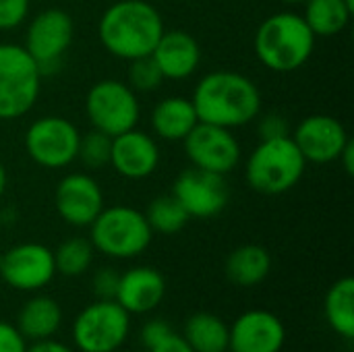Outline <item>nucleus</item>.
Instances as JSON below:
<instances>
[{
  "instance_id": "412c9836",
  "label": "nucleus",
  "mask_w": 354,
  "mask_h": 352,
  "mask_svg": "<svg viewBox=\"0 0 354 352\" xmlns=\"http://www.w3.org/2000/svg\"><path fill=\"white\" fill-rule=\"evenodd\" d=\"M62 324V309L60 305L44 295L29 299L17 317V330L25 340H46L52 338Z\"/></svg>"
},
{
  "instance_id": "a878e982",
  "label": "nucleus",
  "mask_w": 354,
  "mask_h": 352,
  "mask_svg": "<svg viewBox=\"0 0 354 352\" xmlns=\"http://www.w3.org/2000/svg\"><path fill=\"white\" fill-rule=\"evenodd\" d=\"M145 218H147L149 228L153 232H160V234H176L191 220L189 214L185 212V207L180 205V201L172 193L156 197L147 205Z\"/></svg>"
},
{
  "instance_id": "393cba45",
  "label": "nucleus",
  "mask_w": 354,
  "mask_h": 352,
  "mask_svg": "<svg viewBox=\"0 0 354 352\" xmlns=\"http://www.w3.org/2000/svg\"><path fill=\"white\" fill-rule=\"evenodd\" d=\"M326 319L330 328L344 340L354 338V280L351 276L332 284L326 295Z\"/></svg>"
},
{
  "instance_id": "6ab92c4d",
  "label": "nucleus",
  "mask_w": 354,
  "mask_h": 352,
  "mask_svg": "<svg viewBox=\"0 0 354 352\" xmlns=\"http://www.w3.org/2000/svg\"><path fill=\"white\" fill-rule=\"evenodd\" d=\"M164 295H166L164 276L149 266H137L120 274L114 301L129 315H143L153 311L162 303Z\"/></svg>"
},
{
  "instance_id": "aec40b11",
  "label": "nucleus",
  "mask_w": 354,
  "mask_h": 352,
  "mask_svg": "<svg viewBox=\"0 0 354 352\" xmlns=\"http://www.w3.org/2000/svg\"><path fill=\"white\" fill-rule=\"evenodd\" d=\"M151 131L164 141H183L199 122L191 98L168 95L160 100L149 116Z\"/></svg>"
},
{
  "instance_id": "c85d7f7f",
  "label": "nucleus",
  "mask_w": 354,
  "mask_h": 352,
  "mask_svg": "<svg viewBox=\"0 0 354 352\" xmlns=\"http://www.w3.org/2000/svg\"><path fill=\"white\" fill-rule=\"evenodd\" d=\"M127 83L137 93H151V91H156L164 83V77H162L158 64L153 62L151 54L143 56V58H135V60L129 62Z\"/></svg>"
},
{
  "instance_id": "2f4dec72",
  "label": "nucleus",
  "mask_w": 354,
  "mask_h": 352,
  "mask_svg": "<svg viewBox=\"0 0 354 352\" xmlns=\"http://www.w3.org/2000/svg\"><path fill=\"white\" fill-rule=\"evenodd\" d=\"M257 133L259 139H278V137H288L290 135V124L286 120V116H282L280 112H270L266 114L259 124H257Z\"/></svg>"
},
{
  "instance_id": "79ce46f5",
  "label": "nucleus",
  "mask_w": 354,
  "mask_h": 352,
  "mask_svg": "<svg viewBox=\"0 0 354 352\" xmlns=\"http://www.w3.org/2000/svg\"><path fill=\"white\" fill-rule=\"evenodd\" d=\"M228 352H230V351H228Z\"/></svg>"
},
{
  "instance_id": "7c9ffc66",
  "label": "nucleus",
  "mask_w": 354,
  "mask_h": 352,
  "mask_svg": "<svg viewBox=\"0 0 354 352\" xmlns=\"http://www.w3.org/2000/svg\"><path fill=\"white\" fill-rule=\"evenodd\" d=\"M118 280L120 274L112 268H102L95 272L93 276V293L100 301H114L116 299V290H118Z\"/></svg>"
},
{
  "instance_id": "f03ea898",
  "label": "nucleus",
  "mask_w": 354,
  "mask_h": 352,
  "mask_svg": "<svg viewBox=\"0 0 354 352\" xmlns=\"http://www.w3.org/2000/svg\"><path fill=\"white\" fill-rule=\"evenodd\" d=\"M164 29V19L151 2L118 0L102 12L97 37L108 54L131 62L149 56Z\"/></svg>"
},
{
  "instance_id": "9b49d317",
  "label": "nucleus",
  "mask_w": 354,
  "mask_h": 352,
  "mask_svg": "<svg viewBox=\"0 0 354 352\" xmlns=\"http://www.w3.org/2000/svg\"><path fill=\"white\" fill-rule=\"evenodd\" d=\"M189 162L214 174H230L241 162V143L230 129L197 122V127L183 139Z\"/></svg>"
},
{
  "instance_id": "ddd939ff",
  "label": "nucleus",
  "mask_w": 354,
  "mask_h": 352,
  "mask_svg": "<svg viewBox=\"0 0 354 352\" xmlns=\"http://www.w3.org/2000/svg\"><path fill=\"white\" fill-rule=\"evenodd\" d=\"M0 276L15 290H41L56 276L54 251L39 243H21L2 255Z\"/></svg>"
},
{
  "instance_id": "cd10ccee",
  "label": "nucleus",
  "mask_w": 354,
  "mask_h": 352,
  "mask_svg": "<svg viewBox=\"0 0 354 352\" xmlns=\"http://www.w3.org/2000/svg\"><path fill=\"white\" fill-rule=\"evenodd\" d=\"M110 151H112V137H108L102 131L91 129L79 139L77 160L83 164V168H87L89 172H95V170L110 166Z\"/></svg>"
},
{
  "instance_id": "f3484780",
  "label": "nucleus",
  "mask_w": 354,
  "mask_h": 352,
  "mask_svg": "<svg viewBox=\"0 0 354 352\" xmlns=\"http://www.w3.org/2000/svg\"><path fill=\"white\" fill-rule=\"evenodd\" d=\"M230 330V352H280L286 342L284 324L266 309L245 311Z\"/></svg>"
},
{
  "instance_id": "0eeeda50",
  "label": "nucleus",
  "mask_w": 354,
  "mask_h": 352,
  "mask_svg": "<svg viewBox=\"0 0 354 352\" xmlns=\"http://www.w3.org/2000/svg\"><path fill=\"white\" fill-rule=\"evenodd\" d=\"M85 114L95 131L116 137L139 122V98L129 83L120 79H102L85 95Z\"/></svg>"
},
{
  "instance_id": "2eb2a0df",
  "label": "nucleus",
  "mask_w": 354,
  "mask_h": 352,
  "mask_svg": "<svg viewBox=\"0 0 354 352\" xmlns=\"http://www.w3.org/2000/svg\"><path fill=\"white\" fill-rule=\"evenodd\" d=\"M292 141L299 147L305 162L330 164L338 160L340 151L351 141V137L338 118L330 114H311L297 124Z\"/></svg>"
},
{
  "instance_id": "4468645a",
  "label": "nucleus",
  "mask_w": 354,
  "mask_h": 352,
  "mask_svg": "<svg viewBox=\"0 0 354 352\" xmlns=\"http://www.w3.org/2000/svg\"><path fill=\"white\" fill-rule=\"evenodd\" d=\"M54 207L66 224L85 228L104 210L102 187L89 172H71L56 185Z\"/></svg>"
},
{
  "instance_id": "4c0bfd02",
  "label": "nucleus",
  "mask_w": 354,
  "mask_h": 352,
  "mask_svg": "<svg viewBox=\"0 0 354 352\" xmlns=\"http://www.w3.org/2000/svg\"><path fill=\"white\" fill-rule=\"evenodd\" d=\"M6 185H8V176H6L4 166L0 164V199H2V195L6 193Z\"/></svg>"
},
{
  "instance_id": "6e6552de",
  "label": "nucleus",
  "mask_w": 354,
  "mask_h": 352,
  "mask_svg": "<svg viewBox=\"0 0 354 352\" xmlns=\"http://www.w3.org/2000/svg\"><path fill=\"white\" fill-rule=\"evenodd\" d=\"M131 332V315L116 301L87 305L73 324V342L81 352L118 351Z\"/></svg>"
},
{
  "instance_id": "5701e85b",
  "label": "nucleus",
  "mask_w": 354,
  "mask_h": 352,
  "mask_svg": "<svg viewBox=\"0 0 354 352\" xmlns=\"http://www.w3.org/2000/svg\"><path fill=\"white\" fill-rule=\"evenodd\" d=\"M183 338L195 352H228L230 330L214 313H195L187 319Z\"/></svg>"
},
{
  "instance_id": "f704fd0d",
  "label": "nucleus",
  "mask_w": 354,
  "mask_h": 352,
  "mask_svg": "<svg viewBox=\"0 0 354 352\" xmlns=\"http://www.w3.org/2000/svg\"><path fill=\"white\" fill-rule=\"evenodd\" d=\"M149 352H195V351L189 346V342H187L180 334L170 332L162 342H158L156 346H151Z\"/></svg>"
},
{
  "instance_id": "bb28decb",
  "label": "nucleus",
  "mask_w": 354,
  "mask_h": 352,
  "mask_svg": "<svg viewBox=\"0 0 354 352\" xmlns=\"http://www.w3.org/2000/svg\"><path fill=\"white\" fill-rule=\"evenodd\" d=\"M93 245L89 239L83 237H71L58 245L54 251V266L56 272L66 276V278H77L83 276L91 261H93Z\"/></svg>"
},
{
  "instance_id": "a211bd4d",
  "label": "nucleus",
  "mask_w": 354,
  "mask_h": 352,
  "mask_svg": "<svg viewBox=\"0 0 354 352\" xmlns=\"http://www.w3.org/2000/svg\"><path fill=\"white\" fill-rule=\"evenodd\" d=\"M151 58L158 64L164 81H185L197 73L201 64V48L189 31L164 29L151 52Z\"/></svg>"
},
{
  "instance_id": "a19ab883",
  "label": "nucleus",
  "mask_w": 354,
  "mask_h": 352,
  "mask_svg": "<svg viewBox=\"0 0 354 352\" xmlns=\"http://www.w3.org/2000/svg\"><path fill=\"white\" fill-rule=\"evenodd\" d=\"M0 266H2V255H0Z\"/></svg>"
},
{
  "instance_id": "20e7f679",
  "label": "nucleus",
  "mask_w": 354,
  "mask_h": 352,
  "mask_svg": "<svg viewBox=\"0 0 354 352\" xmlns=\"http://www.w3.org/2000/svg\"><path fill=\"white\" fill-rule=\"evenodd\" d=\"M307 168L292 137L263 139L245 164L247 185L261 195H282L299 185Z\"/></svg>"
},
{
  "instance_id": "e433bc0d",
  "label": "nucleus",
  "mask_w": 354,
  "mask_h": 352,
  "mask_svg": "<svg viewBox=\"0 0 354 352\" xmlns=\"http://www.w3.org/2000/svg\"><path fill=\"white\" fill-rule=\"evenodd\" d=\"M336 162H340V166L344 168V172H346L348 176H353L354 174V141L353 139L344 145V149L340 151V156H338V160H336Z\"/></svg>"
},
{
  "instance_id": "7ed1b4c3",
  "label": "nucleus",
  "mask_w": 354,
  "mask_h": 352,
  "mask_svg": "<svg viewBox=\"0 0 354 352\" xmlns=\"http://www.w3.org/2000/svg\"><path fill=\"white\" fill-rule=\"evenodd\" d=\"M315 35L303 15L280 10L261 21L253 48L257 60L272 73H295L305 66L315 50Z\"/></svg>"
},
{
  "instance_id": "39448f33",
  "label": "nucleus",
  "mask_w": 354,
  "mask_h": 352,
  "mask_svg": "<svg viewBox=\"0 0 354 352\" xmlns=\"http://www.w3.org/2000/svg\"><path fill=\"white\" fill-rule=\"evenodd\" d=\"M89 241L95 251L112 259H133L145 253L153 230L143 212L131 205L104 207L89 224Z\"/></svg>"
},
{
  "instance_id": "1a4fd4ad",
  "label": "nucleus",
  "mask_w": 354,
  "mask_h": 352,
  "mask_svg": "<svg viewBox=\"0 0 354 352\" xmlns=\"http://www.w3.org/2000/svg\"><path fill=\"white\" fill-rule=\"evenodd\" d=\"M75 37V23L62 8H46L37 12L25 31L23 48L37 62L41 77L60 68V62Z\"/></svg>"
},
{
  "instance_id": "9d476101",
  "label": "nucleus",
  "mask_w": 354,
  "mask_h": 352,
  "mask_svg": "<svg viewBox=\"0 0 354 352\" xmlns=\"http://www.w3.org/2000/svg\"><path fill=\"white\" fill-rule=\"evenodd\" d=\"M81 133L64 116H41L27 127L25 149L41 168H66L77 160Z\"/></svg>"
},
{
  "instance_id": "c9c22d12",
  "label": "nucleus",
  "mask_w": 354,
  "mask_h": 352,
  "mask_svg": "<svg viewBox=\"0 0 354 352\" xmlns=\"http://www.w3.org/2000/svg\"><path fill=\"white\" fill-rule=\"evenodd\" d=\"M25 352H75L71 346L62 344V342H56L52 338H46V340H37L33 342L31 346H27Z\"/></svg>"
},
{
  "instance_id": "473e14b6",
  "label": "nucleus",
  "mask_w": 354,
  "mask_h": 352,
  "mask_svg": "<svg viewBox=\"0 0 354 352\" xmlns=\"http://www.w3.org/2000/svg\"><path fill=\"white\" fill-rule=\"evenodd\" d=\"M27 340L21 336L17 326L0 322V352H25Z\"/></svg>"
},
{
  "instance_id": "f8f14e48",
  "label": "nucleus",
  "mask_w": 354,
  "mask_h": 352,
  "mask_svg": "<svg viewBox=\"0 0 354 352\" xmlns=\"http://www.w3.org/2000/svg\"><path fill=\"white\" fill-rule=\"evenodd\" d=\"M172 195L180 201L189 218L197 220H209L218 216L230 199V191L222 174L199 170L195 166L176 176Z\"/></svg>"
},
{
  "instance_id": "b1692460",
  "label": "nucleus",
  "mask_w": 354,
  "mask_h": 352,
  "mask_svg": "<svg viewBox=\"0 0 354 352\" xmlns=\"http://www.w3.org/2000/svg\"><path fill=\"white\" fill-rule=\"evenodd\" d=\"M353 12L344 0H307L303 19L315 37H332L346 29Z\"/></svg>"
},
{
  "instance_id": "4be33fe9",
  "label": "nucleus",
  "mask_w": 354,
  "mask_h": 352,
  "mask_svg": "<svg viewBox=\"0 0 354 352\" xmlns=\"http://www.w3.org/2000/svg\"><path fill=\"white\" fill-rule=\"evenodd\" d=\"M272 270V255L261 245H243L226 259V276L236 286H257Z\"/></svg>"
},
{
  "instance_id": "c756f323",
  "label": "nucleus",
  "mask_w": 354,
  "mask_h": 352,
  "mask_svg": "<svg viewBox=\"0 0 354 352\" xmlns=\"http://www.w3.org/2000/svg\"><path fill=\"white\" fill-rule=\"evenodd\" d=\"M31 0H0V31L21 27L29 17Z\"/></svg>"
},
{
  "instance_id": "ea45409f",
  "label": "nucleus",
  "mask_w": 354,
  "mask_h": 352,
  "mask_svg": "<svg viewBox=\"0 0 354 352\" xmlns=\"http://www.w3.org/2000/svg\"><path fill=\"white\" fill-rule=\"evenodd\" d=\"M344 2H346V4H348V6L354 10V0H344Z\"/></svg>"
},
{
  "instance_id": "dca6fc26",
  "label": "nucleus",
  "mask_w": 354,
  "mask_h": 352,
  "mask_svg": "<svg viewBox=\"0 0 354 352\" xmlns=\"http://www.w3.org/2000/svg\"><path fill=\"white\" fill-rule=\"evenodd\" d=\"M110 166L129 180H143L160 166V145L156 137L137 127L112 137Z\"/></svg>"
},
{
  "instance_id": "f257e3e1",
  "label": "nucleus",
  "mask_w": 354,
  "mask_h": 352,
  "mask_svg": "<svg viewBox=\"0 0 354 352\" xmlns=\"http://www.w3.org/2000/svg\"><path fill=\"white\" fill-rule=\"evenodd\" d=\"M199 122L239 129L261 112V91L253 79L236 71H212L199 79L191 98Z\"/></svg>"
},
{
  "instance_id": "423d86ee",
  "label": "nucleus",
  "mask_w": 354,
  "mask_h": 352,
  "mask_svg": "<svg viewBox=\"0 0 354 352\" xmlns=\"http://www.w3.org/2000/svg\"><path fill=\"white\" fill-rule=\"evenodd\" d=\"M41 91L37 62L21 44L0 41V120L25 116Z\"/></svg>"
},
{
  "instance_id": "72a5a7b5",
  "label": "nucleus",
  "mask_w": 354,
  "mask_h": 352,
  "mask_svg": "<svg viewBox=\"0 0 354 352\" xmlns=\"http://www.w3.org/2000/svg\"><path fill=\"white\" fill-rule=\"evenodd\" d=\"M170 332H172V328H170L168 322H164V319H151L141 330V342L149 351L151 346H156L158 342H162Z\"/></svg>"
},
{
  "instance_id": "58836bf2",
  "label": "nucleus",
  "mask_w": 354,
  "mask_h": 352,
  "mask_svg": "<svg viewBox=\"0 0 354 352\" xmlns=\"http://www.w3.org/2000/svg\"><path fill=\"white\" fill-rule=\"evenodd\" d=\"M280 2H284V4H305L307 0H280Z\"/></svg>"
}]
</instances>
